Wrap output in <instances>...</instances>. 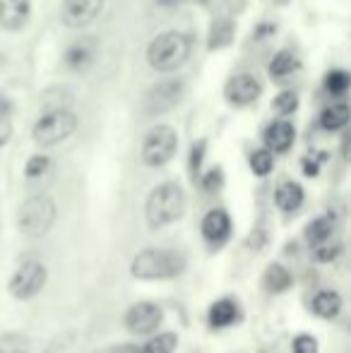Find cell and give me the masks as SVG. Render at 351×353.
<instances>
[{
    "label": "cell",
    "mask_w": 351,
    "mask_h": 353,
    "mask_svg": "<svg viewBox=\"0 0 351 353\" xmlns=\"http://www.w3.org/2000/svg\"><path fill=\"white\" fill-rule=\"evenodd\" d=\"M10 116H12V103L5 97H0V147H5L10 142V137H12V121H10Z\"/></svg>",
    "instance_id": "484cf974"
},
{
    "label": "cell",
    "mask_w": 351,
    "mask_h": 353,
    "mask_svg": "<svg viewBox=\"0 0 351 353\" xmlns=\"http://www.w3.org/2000/svg\"><path fill=\"white\" fill-rule=\"evenodd\" d=\"M202 185H205L207 192H214L217 188L221 185V171L219 168H212V171L205 176V181H202Z\"/></svg>",
    "instance_id": "d6a6232c"
},
{
    "label": "cell",
    "mask_w": 351,
    "mask_h": 353,
    "mask_svg": "<svg viewBox=\"0 0 351 353\" xmlns=\"http://www.w3.org/2000/svg\"><path fill=\"white\" fill-rule=\"evenodd\" d=\"M185 270V260L174 250H142L135 255L130 265V272L135 279L157 281V279H174Z\"/></svg>",
    "instance_id": "6da1fadb"
},
{
    "label": "cell",
    "mask_w": 351,
    "mask_h": 353,
    "mask_svg": "<svg viewBox=\"0 0 351 353\" xmlns=\"http://www.w3.org/2000/svg\"><path fill=\"white\" fill-rule=\"evenodd\" d=\"M101 8H103V0H63L61 19L70 29L87 27V24H92L97 19Z\"/></svg>",
    "instance_id": "30bf717a"
},
{
    "label": "cell",
    "mask_w": 351,
    "mask_h": 353,
    "mask_svg": "<svg viewBox=\"0 0 351 353\" xmlns=\"http://www.w3.org/2000/svg\"><path fill=\"white\" fill-rule=\"evenodd\" d=\"M190 56V39L181 32H164L150 43L147 61L157 72H171L181 68Z\"/></svg>",
    "instance_id": "3957f363"
},
{
    "label": "cell",
    "mask_w": 351,
    "mask_h": 353,
    "mask_svg": "<svg viewBox=\"0 0 351 353\" xmlns=\"http://www.w3.org/2000/svg\"><path fill=\"white\" fill-rule=\"evenodd\" d=\"M294 353H318V341L310 334H299L294 339Z\"/></svg>",
    "instance_id": "4dcf8cb0"
},
{
    "label": "cell",
    "mask_w": 351,
    "mask_h": 353,
    "mask_svg": "<svg viewBox=\"0 0 351 353\" xmlns=\"http://www.w3.org/2000/svg\"><path fill=\"white\" fill-rule=\"evenodd\" d=\"M332 219L330 216H320V219H313V221L305 226V238H308L310 245H320V243H325L330 236H332Z\"/></svg>",
    "instance_id": "44dd1931"
},
{
    "label": "cell",
    "mask_w": 351,
    "mask_h": 353,
    "mask_svg": "<svg viewBox=\"0 0 351 353\" xmlns=\"http://www.w3.org/2000/svg\"><path fill=\"white\" fill-rule=\"evenodd\" d=\"M48 166H51V159L37 154V157L29 159L27 166H24V176H27V178H39V176H43V173L48 171Z\"/></svg>",
    "instance_id": "f546056e"
},
{
    "label": "cell",
    "mask_w": 351,
    "mask_h": 353,
    "mask_svg": "<svg viewBox=\"0 0 351 353\" xmlns=\"http://www.w3.org/2000/svg\"><path fill=\"white\" fill-rule=\"evenodd\" d=\"M183 89L185 87H183L181 79H164V82L154 84L145 97V111L150 113V116L171 111V108L181 101Z\"/></svg>",
    "instance_id": "ba28073f"
},
{
    "label": "cell",
    "mask_w": 351,
    "mask_h": 353,
    "mask_svg": "<svg viewBox=\"0 0 351 353\" xmlns=\"http://www.w3.org/2000/svg\"><path fill=\"white\" fill-rule=\"evenodd\" d=\"M339 250H342L339 245H328V241H325V243H320V245H315V260L318 262H332L334 257L339 255Z\"/></svg>",
    "instance_id": "1f68e13d"
},
{
    "label": "cell",
    "mask_w": 351,
    "mask_h": 353,
    "mask_svg": "<svg viewBox=\"0 0 351 353\" xmlns=\"http://www.w3.org/2000/svg\"><path fill=\"white\" fill-rule=\"evenodd\" d=\"M274 166V157H272L270 149H258V152L250 154V168H253L255 176H267Z\"/></svg>",
    "instance_id": "4316f807"
},
{
    "label": "cell",
    "mask_w": 351,
    "mask_h": 353,
    "mask_svg": "<svg viewBox=\"0 0 351 353\" xmlns=\"http://www.w3.org/2000/svg\"><path fill=\"white\" fill-rule=\"evenodd\" d=\"M349 123V106L347 103H332L330 108H325L320 116V125L325 130H339Z\"/></svg>",
    "instance_id": "ffe728a7"
},
{
    "label": "cell",
    "mask_w": 351,
    "mask_h": 353,
    "mask_svg": "<svg viewBox=\"0 0 351 353\" xmlns=\"http://www.w3.org/2000/svg\"><path fill=\"white\" fill-rule=\"evenodd\" d=\"M46 267L41 262H24L10 279V293L17 301H29L46 286Z\"/></svg>",
    "instance_id": "52a82bcc"
},
{
    "label": "cell",
    "mask_w": 351,
    "mask_h": 353,
    "mask_svg": "<svg viewBox=\"0 0 351 353\" xmlns=\"http://www.w3.org/2000/svg\"><path fill=\"white\" fill-rule=\"evenodd\" d=\"M274 111L281 113V116H289V113H294L296 108H299V97H296L294 92H281L279 97L274 99Z\"/></svg>",
    "instance_id": "83f0119b"
},
{
    "label": "cell",
    "mask_w": 351,
    "mask_h": 353,
    "mask_svg": "<svg viewBox=\"0 0 351 353\" xmlns=\"http://www.w3.org/2000/svg\"><path fill=\"white\" fill-rule=\"evenodd\" d=\"M185 212V192L176 183H164V185L154 188L152 195L147 197V221L152 228L169 226V223L178 221Z\"/></svg>",
    "instance_id": "7a4b0ae2"
},
{
    "label": "cell",
    "mask_w": 351,
    "mask_h": 353,
    "mask_svg": "<svg viewBox=\"0 0 351 353\" xmlns=\"http://www.w3.org/2000/svg\"><path fill=\"white\" fill-rule=\"evenodd\" d=\"M325 87L332 94H344L349 89V74L344 70H332L325 79Z\"/></svg>",
    "instance_id": "f1b7e54d"
},
{
    "label": "cell",
    "mask_w": 351,
    "mask_h": 353,
    "mask_svg": "<svg viewBox=\"0 0 351 353\" xmlns=\"http://www.w3.org/2000/svg\"><path fill=\"white\" fill-rule=\"evenodd\" d=\"M103 353H140V346H135V344H121V346H111V349H106Z\"/></svg>",
    "instance_id": "e575fe53"
},
{
    "label": "cell",
    "mask_w": 351,
    "mask_h": 353,
    "mask_svg": "<svg viewBox=\"0 0 351 353\" xmlns=\"http://www.w3.org/2000/svg\"><path fill=\"white\" fill-rule=\"evenodd\" d=\"M56 221V202L46 195H34L22 202L17 212V228L27 238H41Z\"/></svg>",
    "instance_id": "277c9868"
},
{
    "label": "cell",
    "mask_w": 351,
    "mask_h": 353,
    "mask_svg": "<svg viewBox=\"0 0 351 353\" xmlns=\"http://www.w3.org/2000/svg\"><path fill=\"white\" fill-rule=\"evenodd\" d=\"M234 37V22L229 19H217L212 24V32H210V48H221L231 41Z\"/></svg>",
    "instance_id": "603a6c76"
},
{
    "label": "cell",
    "mask_w": 351,
    "mask_h": 353,
    "mask_svg": "<svg viewBox=\"0 0 351 353\" xmlns=\"http://www.w3.org/2000/svg\"><path fill=\"white\" fill-rule=\"evenodd\" d=\"M0 353H29V339L17 332L0 336Z\"/></svg>",
    "instance_id": "d4e9b609"
},
{
    "label": "cell",
    "mask_w": 351,
    "mask_h": 353,
    "mask_svg": "<svg viewBox=\"0 0 351 353\" xmlns=\"http://www.w3.org/2000/svg\"><path fill=\"white\" fill-rule=\"evenodd\" d=\"M296 65H299V61H296L294 53H291V51H279L270 63V74H272V77H286L289 72L296 70Z\"/></svg>",
    "instance_id": "7402d4cb"
},
{
    "label": "cell",
    "mask_w": 351,
    "mask_h": 353,
    "mask_svg": "<svg viewBox=\"0 0 351 353\" xmlns=\"http://www.w3.org/2000/svg\"><path fill=\"white\" fill-rule=\"evenodd\" d=\"M77 128V116L70 108H51L46 111L34 125V142L41 147H53V144L68 140Z\"/></svg>",
    "instance_id": "5b68a950"
},
{
    "label": "cell",
    "mask_w": 351,
    "mask_h": 353,
    "mask_svg": "<svg viewBox=\"0 0 351 353\" xmlns=\"http://www.w3.org/2000/svg\"><path fill=\"white\" fill-rule=\"evenodd\" d=\"M123 322H126L128 332H132V334H152L161 325V307L154 305V303H135L132 307H128Z\"/></svg>",
    "instance_id": "9c48e42d"
},
{
    "label": "cell",
    "mask_w": 351,
    "mask_h": 353,
    "mask_svg": "<svg viewBox=\"0 0 351 353\" xmlns=\"http://www.w3.org/2000/svg\"><path fill=\"white\" fill-rule=\"evenodd\" d=\"M94 48H97L94 46V39H82V41L72 43L66 53V63L70 68H75V70H82V68H87L94 61Z\"/></svg>",
    "instance_id": "e0dca14e"
},
{
    "label": "cell",
    "mask_w": 351,
    "mask_h": 353,
    "mask_svg": "<svg viewBox=\"0 0 351 353\" xmlns=\"http://www.w3.org/2000/svg\"><path fill=\"white\" fill-rule=\"evenodd\" d=\"M159 5H164V8H171V5H178V3H197V5H205L207 0H157Z\"/></svg>",
    "instance_id": "d590c367"
},
{
    "label": "cell",
    "mask_w": 351,
    "mask_h": 353,
    "mask_svg": "<svg viewBox=\"0 0 351 353\" xmlns=\"http://www.w3.org/2000/svg\"><path fill=\"white\" fill-rule=\"evenodd\" d=\"M32 3L29 0H0V27L17 32L27 24Z\"/></svg>",
    "instance_id": "7c38bea8"
},
{
    "label": "cell",
    "mask_w": 351,
    "mask_h": 353,
    "mask_svg": "<svg viewBox=\"0 0 351 353\" xmlns=\"http://www.w3.org/2000/svg\"><path fill=\"white\" fill-rule=\"evenodd\" d=\"M313 310L315 315L325 317V320H332L334 315H339L342 310V296L337 291H320L313 298Z\"/></svg>",
    "instance_id": "ac0fdd59"
},
{
    "label": "cell",
    "mask_w": 351,
    "mask_h": 353,
    "mask_svg": "<svg viewBox=\"0 0 351 353\" xmlns=\"http://www.w3.org/2000/svg\"><path fill=\"white\" fill-rule=\"evenodd\" d=\"M178 149V135L171 125H157L147 132L142 142V161L152 168H159L174 159Z\"/></svg>",
    "instance_id": "8992f818"
},
{
    "label": "cell",
    "mask_w": 351,
    "mask_h": 353,
    "mask_svg": "<svg viewBox=\"0 0 351 353\" xmlns=\"http://www.w3.org/2000/svg\"><path fill=\"white\" fill-rule=\"evenodd\" d=\"M176 344H178L176 334L166 332V334H159V336H154V339L147 341V344L140 349V353H174Z\"/></svg>",
    "instance_id": "cb8c5ba5"
},
{
    "label": "cell",
    "mask_w": 351,
    "mask_h": 353,
    "mask_svg": "<svg viewBox=\"0 0 351 353\" xmlns=\"http://www.w3.org/2000/svg\"><path fill=\"white\" fill-rule=\"evenodd\" d=\"M274 202H277V207H279V210H284V212L299 210V207L303 205V188H301L299 183H294V181L281 183V185L277 188V192H274Z\"/></svg>",
    "instance_id": "9a60e30c"
},
{
    "label": "cell",
    "mask_w": 351,
    "mask_h": 353,
    "mask_svg": "<svg viewBox=\"0 0 351 353\" xmlns=\"http://www.w3.org/2000/svg\"><path fill=\"white\" fill-rule=\"evenodd\" d=\"M294 142V125L289 121H274L265 130V144L270 152H286Z\"/></svg>",
    "instance_id": "5bb4252c"
},
{
    "label": "cell",
    "mask_w": 351,
    "mask_h": 353,
    "mask_svg": "<svg viewBox=\"0 0 351 353\" xmlns=\"http://www.w3.org/2000/svg\"><path fill=\"white\" fill-rule=\"evenodd\" d=\"M231 233V219L224 210H212L202 219V236L210 243H224Z\"/></svg>",
    "instance_id": "4fadbf2b"
},
{
    "label": "cell",
    "mask_w": 351,
    "mask_h": 353,
    "mask_svg": "<svg viewBox=\"0 0 351 353\" xmlns=\"http://www.w3.org/2000/svg\"><path fill=\"white\" fill-rule=\"evenodd\" d=\"M260 92H263V87H260L258 77L255 74H236L234 79H229V84H226L224 94L226 99H229V103H234V106H248V103H253L255 99L260 97Z\"/></svg>",
    "instance_id": "8fae6325"
},
{
    "label": "cell",
    "mask_w": 351,
    "mask_h": 353,
    "mask_svg": "<svg viewBox=\"0 0 351 353\" xmlns=\"http://www.w3.org/2000/svg\"><path fill=\"white\" fill-rule=\"evenodd\" d=\"M239 320V305L231 298H221L210 307V322L212 327H229Z\"/></svg>",
    "instance_id": "2e32d148"
},
{
    "label": "cell",
    "mask_w": 351,
    "mask_h": 353,
    "mask_svg": "<svg viewBox=\"0 0 351 353\" xmlns=\"http://www.w3.org/2000/svg\"><path fill=\"white\" fill-rule=\"evenodd\" d=\"M263 281H265V288L270 293H281V291H286V288L291 286V274H289V270L286 267H281V265H270L267 267V272H265V276H263Z\"/></svg>",
    "instance_id": "d6986e66"
},
{
    "label": "cell",
    "mask_w": 351,
    "mask_h": 353,
    "mask_svg": "<svg viewBox=\"0 0 351 353\" xmlns=\"http://www.w3.org/2000/svg\"><path fill=\"white\" fill-rule=\"evenodd\" d=\"M202 154H205V142H197L195 147H192V154H190V168H192V171H197V168H200Z\"/></svg>",
    "instance_id": "836d02e7"
}]
</instances>
